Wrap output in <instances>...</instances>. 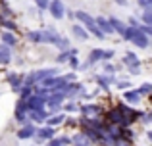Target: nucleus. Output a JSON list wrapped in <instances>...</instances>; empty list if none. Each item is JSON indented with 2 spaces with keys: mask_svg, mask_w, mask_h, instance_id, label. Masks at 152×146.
Returning a JSON list of instances; mask_svg holds the SVG:
<instances>
[{
  "mask_svg": "<svg viewBox=\"0 0 152 146\" xmlns=\"http://www.w3.org/2000/svg\"><path fill=\"white\" fill-rule=\"evenodd\" d=\"M75 56H77V54H73V56H69V60H67V64L71 65V69H79V60H77Z\"/></svg>",
  "mask_w": 152,
  "mask_h": 146,
  "instance_id": "obj_27",
  "label": "nucleus"
},
{
  "mask_svg": "<svg viewBox=\"0 0 152 146\" xmlns=\"http://www.w3.org/2000/svg\"><path fill=\"white\" fill-rule=\"evenodd\" d=\"M79 110H81L83 113H87V115H98V113H100V108H98L96 104H83Z\"/></svg>",
  "mask_w": 152,
  "mask_h": 146,
  "instance_id": "obj_14",
  "label": "nucleus"
},
{
  "mask_svg": "<svg viewBox=\"0 0 152 146\" xmlns=\"http://www.w3.org/2000/svg\"><path fill=\"white\" fill-rule=\"evenodd\" d=\"M108 21H110V25H112V29H114V33H119V35L125 33V29H127V23H125V21H119L118 17H110Z\"/></svg>",
  "mask_w": 152,
  "mask_h": 146,
  "instance_id": "obj_9",
  "label": "nucleus"
},
{
  "mask_svg": "<svg viewBox=\"0 0 152 146\" xmlns=\"http://www.w3.org/2000/svg\"><path fill=\"white\" fill-rule=\"evenodd\" d=\"M35 4H37L39 10H46V8H48V4H50V0H35Z\"/></svg>",
  "mask_w": 152,
  "mask_h": 146,
  "instance_id": "obj_29",
  "label": "nucleus"
},
{
  "mask_svg": "<svg viewBox=\"0 0 152 146\" xmlns=\"http://www.w3.org/2000/svg\"><path fill=\"white\" fill-rule=\"evenodd\" d=\"M10 60H12V50L6 44H0V64L6 65V64H10Z\"/></svg>",
  "mask_w": 152,
  "mask_h": 146,
  "instance_id": "obj_13",
  "label": "nucleus"
},
{
  "mask_svg": "<svg viewBox=\"0 0 152 146\" xmlns=\"http://www.w3.org/2000/svg\"><path fill=\"white\" fill-rule=\"evenodd\" d=\"M137 90H139V94H141V96H146V94H150L152 85H150V83H145V85H141V89H137Z\"/></svg>",
  "mask_w": 152,
  "mask_h": 146,
  "instance_id": "obj_23",
  "label": "nucleus"
},
{
  "mask_svg": "<svg viewBox=\"0 0 152 146\" xmlns=\"http://www.w3.org/2000/svg\"><path fill=\"white\" fill-rule=\"evenodd\" d=\"M0 38H2V42L8 46V48H12V46L18 44V37H15V35H12L10 31H4V33L0 35Z\"/></svg>",
  "mask_w": 152,
  "mask_h": 146,
  "instance_id": "obj_12",
  "label": "nucleus"
},
{
  "mask_svg": "<svg viewBox=\"0 0 152 146\" xmlns=\"http://www.w3.org/2000/svg\"><path fill=\"white\" fill-rule=\"evenodd\" d=\"M46 10L50 12V15L54 19H62L64 15H66V8H64V4L60 2V0H50V4H48Z\"/></svg>",
  "mask_w": 152,
  "mask_h": 146,
  "instance_id": "obj_1",
  "label": "nucleus"
},
{
  "mask_svg": "<svg viewBox=\"0 0 152 146\" xmlns=\"http://www.w3.org/2000/svg\"><path fill=\"white\" fill-rule=\"evenodd\" d=\"M45 121L48 123V127H54V125H60L64 121V115H62V113H56V115H52L50 119H45Z\"/></svg>",
  "mask_w": 152,
  "mask_h": 146,
  "instance_id": "obj_22",
  "label": "nucleus"
},
{
  "mask_svg": "<svg viewBox=\"0 0 152 146\" xmlns=\"http://www.w3.org/2000/svg\"><path fill=\"white\" fill-rule=\"evenodd\" d=\"M2 14L6 15V17H10V15H12V10H10V8L6 6V4H4V6H2Z\"/></svg>",
  "mask_w": 152,
  "mask_h": 146,
  "instance_id": "obj_34",
  "label": "nucleus"
},
{
  "mask_svg": "<svg viewBox=\"0 0 152 146\" xmlns=\"http://www.w3.org/2000/svg\"><path fill=\"white\" fill-rule=\"evenodd\" d=\"M118 89H131V83H127V81H118Z\"/></svg>",
  "mask_w": 152,
  "mask_h": 146,
  "instance_id": "obj_33",
  "label": "nucleus"
},
{
  "mask_svg": "<svg viewBox=\"0 0 152 146\" xmlns=\"http://www.w3.org/2000/svg\"><path fill=\"white\" fill-rule=\"evenodd\" d=\"M46 110H39V112H27V119H33V121H45L46 119Z\"/></svg>",
  "mask_w": 152,
  "mask_h": 146,
  "instance_id": "obj_15",
  "label": "nucleus"
},
{
  "mask_svg": "<svg viewBox=\"0 0 152 146\" xmlns=\"http://www.w3.org/2000/svg\"><path fill=\"white\" fill-rule=\"evenodd\" d=\"M112 58H114V50H104V52H102V60L104 62L112 60Z\"/></svg>",
  "mask_w": 152,
  "mask_h": 146,
  "instance_id": "obj_30",
  "label": "nucleus"
},
{
  "mask_svg": "<svg viewBox=\"0 0 152 146\" xmlns=\"http://www.w3.org/2000/svg\"><path fill=\"white\" fill-rule=\"evenodd\" d=\"M27 38H29L33 44H41V42H42V38H41V31H29V33H27Z\"/></svg>",
  "mask_w": 152,
  "mask_h": 146,
  "instance_id": "obj_20",
  "label": "nucleus"
},
{
  "mask_svg": "<svg viewBox=\"0 0 152 146\" xmlns=\"http://www.w3.org/2000/svg\"><path fill=\"white\" fill-rule=\"evenodd\" d=\"M58 37H60V33L54 29V27H46V29L41 31V38H42L45 44H54V42L58 41Z\"/></svg>",
  "mask_w": 152,
  "mask_h": 146,
  "instance_id": "obj_3",
  "label": "nucleus"
},
{
  "mask_svg": "<svg viewBox=\"0 0 152 146\" xmlns=\"http://www.w3.org/2000/svg\"><path fill=\"white\" fill-rule=\"evenodd\" d=\"M6 81L10 83V86H12V90H14V92H19V89H21V85H23L21 75H19V73H8Z\"/></svg>",
  "mask_w": 152,
  "mask_h": 146,
  "instance_id": "obj_5",
  "label": "nucleus"
},
{
  "mask_svg": "<svg viewBox=\"0 0 152 146\" xmlns=\"http://www.w3.org/2000/svg\"><path fill=\"white\" fill-rule=\"evenodd\" d=\"M123 98H125L129 104H139L142 96L139 94V90H137V89H133V90H125V92H123Z\"/></svg>",
  "mask_w": 152,
  "mask_h": 146,
  "instance_id": "obj_10",
  "label": "nucleus"
},
{
  "mask_svg": "<svg viewBox=\"0 0 152 146\" xmlns=\"http://www.w3.org/2000/svg\"><path fill=\"white\" fill-rule=\"evenodd\" d=\"M0 19H2V17H0Z\"/></svg>",
  "mask_w": 152,
  "mask_h": 146,
  "instance_id": "obj_36",
  "label": "nucleus"
},
{
  "mask_svg": "<svg viewBox=\"0 0 152 146\" xmlns=\"http://www.w3.org/2000/svg\"><path fill=\"white\" fill-rule=\"evenodd\" d=\"M141 17H142V23H145V25H152V8H145Z\"/></svg>",
  "mask_w": 152,
  "mask_h": 146,
  "instance_id": "obj_21",
  "label": "nucleus"
},
{
  "mask_svg": "<svg viewBox=\"0 0 152 146\" xmlns=\"http://www.w3.org/2000/svg\"><path fill=\"white\" fill-rule=\"evenodd\" d=\"M94 23H96V27L102 31L104 35H106V37H108V35H112V33H114V29H112L110 21H108L106 17H96V19H94Z\"/></svg>",
  "mask_w": 152,
  "mask_h": 146,
  "instance_id": "obj_7",
  "label": "nucleus"
},
{
  "mask_svg": "<svg viewBox=\"0 0 152 146\" xmlns=\"http://www.w3.org/2000/svg\"><path fill=\"white\" fill-rule=\"evenodd\" d=\"M137 2L142 10H145V8H152V0H137Z\"/></svg>",
  "mask_w": 152,
  "mask_h": 146,
  "instance_id": "obj_31",
  "label": "nucleus"
},
{
  "mask_svg": "<svg viewBox=\"0 0 152 146\" xmlns=\"http://www.w3.org/2000/svg\"><path fill=\"white\" fill-rule=\"evenodd\" d=\"M137 29L141 31V33H145L146 37H150V35H152V27H150V25H145V23H141V25H139Z\"/></svg>",
  "mask_w": 152,
  "mask_h": 146,
  "instance_id": "obj_26",
  "label": "nucleus"
},
{
  "mask_svg": "<svg viewBox=\"0 0 152 146\" xmlns=\"http://www.w3.org/2000/svg\"><path fill=\"white\" fill-rule=\"evenodd\" d=\"M15 119H18L19 123H23V121L27 119V108H25V102H23V100L18 102V108H15Z\"/></svg>",
  "mask_w": 152,
  "mask_h": 146,
  "instance_id": "obj_11",
  "label": "nucleus"
},
{
  "mask_svg": "<svg viewBox=\"0 0 152 146\" xmlns=\"http://www.w3.org/2000/svg\"><path fill=\"white\" fill-rule=\"evenodd\" d=\"M114 2H115V4H119V6H125L127 0H114Z\"/></svg>",
  "mask_w": 152,
  "mask_h": 146,
  "instance_id": "obj_35",
  "label": "nucleus"
},
{
  "mask_svg": "<svg viewBox=\"0 0 152 146\" xmlns=\"http://www.w3.org/2000/svg\"><path fill=\"white\" fill-rule=\"evenodd\" d=\"M66 110H67V112H79V106H77V102H75V100L67 102V104H66Z\"/></svg>",
  "mask_w": 152,
  "mask_h": 146,
  "instance_id": "obj_28",
  "label": "nucleus"
},
{
  "mask_svg": "<svg viewBox=\"0 0 152 146\" xmlns=\"http://www.w3.org/2000/svg\"><path fill=\"white\" fill-rule=\"evenodd\" d=\"M129 42H133L137 48H148V37H146L145 33H141L139 29H135V33H133V37H131Z\"/></svg>",
  "mask_w": 152,
  "mask_h": 146,
  "instance_id": "obj_4",
  "label": "nucleus"
},
{
  "mask_svg": "<svg viewBox=\"0 0 152 146\" xmlns=\"http://www.w3.org/2000/svg\"><path fill=\"white\" fill-rule=\"evenodd\" d=\"M39 135H41V139H50V137L54 135V131H52L50 127H46V129H41V131H39Z\"/></svg>",
  "mask_w": 152,
  "mask_h": 146,
  "instance_id": "obj_25",
  "label": "nucleus"
},
{
  "mask_svg": "<svg viewBox=\"0 0 152 146\" xmlns=\"http://www.w3.org/2000/svg\"><path fill=\"white\" fill-rule=\"evenodd\" d=\"M114 71H115V68H114V65H110V64H106V62H104V73L114 75Z\"/></svg>",
  "mask_w": 152,
  "mask_h": 146,
  "instance_id": "obj_32",
  "label": "nucleus"
},
{
  "mask_svg": "<svg viewBox=\"0 0 152 146\" xmlns=\"http://www.w3.org/2000/svg\"><path fill=\"white\" fill-rule=\"evenodd\" d=\"M54 46L58 50H69L71 46H69V38H66V37H58V41L54 42Z\"/></svg>",
  "mask_w": 152,
  "mask_h": 146,
  "instance_id": "obj_18",
  "label": "nucleus"
},
{
  "mask_svg": "<svg viewBox=\"0 0 152 146\" xmlns=\"http://www.w3.org/2000/svg\"><path fill=\"white\" fill-rule=\"evenodd\" d=\"M33 135H35V127H33V125H25V127L18 133L19 139H29V137H33Z\"/></svg>",
  "mask_w": 152,
  "mask_h": 146,
  "instance_id": "obj_17",
  "label": "nucleus"
},
{
  "mask_svg": "<svg viewBox=\"0 0 152 146\" xmlns=\"http://www.w3.org/2000/svg\"><path fill=\"white\" fill-rule=\"evenodd\" d=\"M123 64H125L127 68H131V65H139L141 62H139L137 54H133V52H127V54H125V58H123Z\"/></svg>",
  "mask_w": 152,
  "mask_h": 146,
  "instance_id": "obj_16",
  "label": "nucleus"
},
{
  "mask_svg": "<svg viewBox=\"0 0 152 146\" xmlns=\"http://www.w3.org/2000/svg\"><path fill=\"white\" fill-rule=\"evenodd\" d=\"M19 100H27V98L33 94V86H27V85H21V89H19Z\"/></svg>",
  "mask_w": 152,
  "mask_h": 146,
  "instance_id": "obj_19",
  "label": "nucleus"
},
{
  "mask_svg": "<svg viewBox=\"0 0 152 146\" xmlns=\"http://www.w3.org/2000/svg\"><path fill=\"white\" fill-rule=\"evenodd\" d=\"M102 52H104L102 48H94V50H91L89 58H87V62L81 65V69H89V68H93L94 64H98V62L102 60Z\"/></svg>",
  "mask_w": 152,
  "mask_h": 146,
  "instance_id": "obj_2",
  "label": "nucleus"
},
{
  "mask_svg": "<svg viewBox=\"0 0 152 146\" xmlns=\"http://www.w3.org/2000/svg\"><path fill=\"white\" fill-rule=\"evenodd\" d=\"M0 25H4L8 31H15V29H18V27H15V23L10 21V19H0Z\"/></svg>",
  "mask_w": 152,
  "mask_h": 146,
  "instance_id": "obj_24",
  "label": "nucleus"
},
{
  "mask_svg": "<svg viewBox=\"0 0 152 146\" xmlns=\"http://www.w3.org/2000/svg\"><path fill=\"white\" fill-rule=\"evenodd\" d=\"M71 33H73L75 38H79V41H87V38H89V33H87V29L81 25V23H73Z\"/></svg>",
  "mask_w": 152,
  "mask_h": 146,
  "instance_id": "obj_8",
  "label": "nucleus"
},
{
  "mask_svg": "<svg viewBox=\"0 0 152 146\" xmlns=\"http://www.w3.org/2000/svg\"><path fill=\"white\" fill-rule=\"evenodd\" d=\"M94 81L100 85L102 90H108V89H110V85L115 81V77H114V75H110V73H106V75H94Z\"/></svg>",
  "mask_w": 152,
  "mask_h": 146,
  "instance_id": "obj_6",
  "label": "nucleus"
}]
</instances>
